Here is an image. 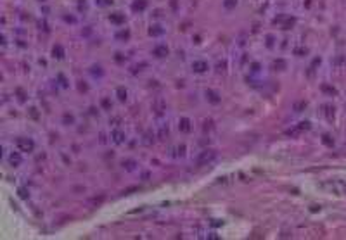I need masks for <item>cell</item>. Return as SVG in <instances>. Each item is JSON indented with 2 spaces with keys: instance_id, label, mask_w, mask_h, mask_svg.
Listing matches in <instances>:
<instances>
[{
  "instance_id": "cell-9",
  "label": "cell",
  "mask_w": 346,
  "mask_h": 240,
  "mask_svg": "<svg viewBox=\"0 0 346 240\" xmlns=\"http://www.w3.org/2000/svg\"><path fill=\"white\" fill-rule=\"evenodd\" d=\"M235 4H237V0H225L223 2L225 9H232V7H235Z\"/></svg>"
},
{
  "instance_id": "cell-6",
  "label": "cell",
  "mask_w": 346,
  "mask_h": 240,
  "mask_svg": "<svg viewBox=\"0 0 346 240\" xmlns=\"http://www.w3.org/2000/svg\"><path fill=\"white\" fill-rule=\"evenodd\" d=\"M9 161H11V164H12V166H17V164H21V157H19V154H11V157H9Z\"/></svg>"
},
{
  "instance_id": "cell-13",
  "label": "cell",
  "mask_w": 346,
  "mask_h": 240,
  "mask_svg": "<svg viewBox=\"0 0 346 240\" xmlns=\"http://www.w3.org/2000/svg\"><path fill=\"white\" fill-rule=\"evenodd\" d=\"M329 138H331V137H327V135L324 137V144H325V145H332V142L329 140Z\"/></svg>"
},
{
  "instance_id": "cell-11",
  "label": "cell",
  "mask_w": 346,
  "mask_h": 240,
  "mask_svg": "<svg viewBox=\"0 0 346 240\" xmlns=\"http://www.w3.org/2000/svg\"><path fill=\"white\" fill-rule=\"evenodd\" d=\"M111 19L114 21V23H119V21H123V16H113Z\"/></svg>"
},
{
  "instance_id": "cell-4",
  "label": "cell",
  "mask_w": 346,
  "mask_h": 240,
  "mask_svg": "<svg viewBox=\"0 0 346 240\" xmlns=\"http://www.w3.org/2000/svg\"><path fill=\"white\" fill-rule=\"evenodd\" d=\"M166 54H168L166 45H158V47L154 48V55H158V57H165Z\"/></svg>"
},
{
  "instance_id": "cell-3",
  "label": "cell",
  "mask_w": 346,
  "mask_h": 240,
  "mask_svg": "<svg viewBox=\"0 0 346 240\" xmlns=\"http://www.w3.org/2000/svg\"><path fill=\"white\" fill-rule=\"evenodd\" d=\"M192 69L196 73H204L208 69V64L204 61H196V62H192Z\"/></svg>"
},
{
  "instance_id": "cell-1",
  "label": "cell",
  "mask_w": 346,
  "mask_h": 240,
  "mask_svg": "<svg viewBox=\"0 0 346 240\" xmlns=\"http://www.w3.org/2000/svg\"><path fill=\"white\" fill-rule=\"evenodd\" d=\"M215 152L213 150H204V152H201L199 156H197V159H196V163L199 166H206V164H209V163H213L215 161Z\"/></svg>"
},
{
  "instance_id": "cell-12",
  "label": "cell",
  "mask_w": 346,
  "mask_h": 240,
  "mask_svg": "<svg viewBox=\"0 0 346 240\" xmlns=\"http://www.w3.org/2000/svg\"><path fill=\"white\" fill-rule=\"evenodd\" d=\"M19 195L23 197V199H28V193H26V190H24V188H21V190H19Z\"/></svg>"
},
{
  "instance_id": "cell-10",
  "label": "cell",
  "mask_w": 346,
  "mask_h": 240,
  "mask_svg": "<svg viewBox=\"0 0 346 240\" xmlns=\"http://www.w3.org/2000/svg\"><path fill=\"white\" fill-rule=\"evenodd\" d=\"M180 128L184 131H189L190 128H189V119H182V124H180Z\"/></svg>"
},
{
  "instance_id": "cell-2",
  "label": "cell",
  "mask_w": 346,
  "mask_h": 240,
  "mask_svg": "<svg viewBox=\"0 0 346 240\" xmlns=\"http://www.w3.org/2000/svg\"><path fill=\"white\" fill-rule=\"evenodd\" d=\"M17 149L21 152H31L35 149V144L31 140H28V138H19L17 140Z\"/></svg>"
},
{
  "instance_id": "cell-5",
  "label": "cell",
  "mask_w": 346,
  "mask_h": 240,
  "mask_svg": "<svg viewBox=\"0 0 346 240\" xmlns=\"http://www.w3.org/2000/svg\"><path fill=\"white\" fill-rule=\"evenodd\" d=\"M113 140H114L116 144H123L125 135L121 133V131H113Z\"/></svg>"
},
{
  "instance_id": "cell-8",
  "label": "cell",
  "mask_w": 346,
  "mask_h": 240,
  "mask_svg": "<svg viewBox=\"0 0 346 240\" xmlns=\"http://www.w3.org/2000/svg\"><path fill=\"white\" fill-rule=\"evenodd\" d=\"M142 9H145V2L142 0V2H135L133 4V11H142Z\"/></svg>"
},
{
  "instance_id": "cell-7",
  "label": "cell",
  "mask_w": 346,
  "mask_h": 240,
  "mask_svg": "<svg viewBox=\"0 0 346 240\" xmlns=\"http://www.w3.org/2000/svg\"><path fill=\"white\" fill-rule=\"evenodd\" d=\"M116 92H118V99H119V100H125V99H126V90H125L123 87H119Z\"/></svg>"
}]
</instances>
